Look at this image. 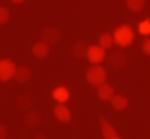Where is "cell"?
<instances>
[{
    "label": "cell",
    "instance_id": "9c48e42d",
    "mask_svg": "<svg viewBox=\"0 0 150 139\" xmlns=\"http://www.w3.org/2000/svg\"><path fill=\"white\" fill-rule=\"evenodd\" d=\"M113 95H115V88H113L111 85L104 83V85L97 86V97H99L101 100H111Z\"/></svg>",
    "mask_w": 150,
    "mask_h": 139
},
{
    "label": "cell",
    "instance_id": "7c38bea8",
    "mask_svg": "<svg viewBox=\"0 0 150 139\" xmlns=\"http://www.w3.org/2000/svg\"><path fill=\"white\" fill-rule=\"evenodd\" d=\"M87 53H88V44L83 41H78L72 46V56L74 58H87Z\"/></svg>",
    "mask_w": 150,
    "mask_h": 139
},
{
    "label": "cell",
    "instance_id": "3957f363",
    "mask_svg": "<svg viewBox=\"0 0 150 139\" xmlns=\"http://www.w3.org/2000/svg\"><path fill=\"white\" fill-rule=\"evenodd\" d=\"M16 63L13 62V60H9V58H2L0 60V81L2 83H7L9 79H13L14 78V74H16Z\"/></svg>",
    "mask_w": 150,
    "mask_h": 139
},
{
    "label": "cell",
    "instance_id": "484cf974",
    "mask_svg": "<svg viewBox=\"0 0 150 139\" xmlns=\"http://www.w3.org/2000/svg\"><path fill=\"white\" fill-rule=\"evenodd\" d=\"M115 139H122V137H118V135H117V137H115Z\"/></svg>",
    "mask_w": 150,
    "mask_h": 139
},
{
    "label": "cell",
    "instance_id": "6da1fadb",
    "mask_svg": "<svg viewBox=\"0 0 150 139\" xmlns=\"http://www.w3.org/2000/svg\"><path fill=\"white\" fill-rule=\"evenodd\" d=\"M106 78H108V72H106V69L101 67V65H92L88 71H87V81L92 86L104 85L106 83Z\"/></svg>",
    "mask_w": 150,
    "mask_h": 139
},
{
    "label": "cell",
    "instance_id": "44dd1931",
    "mask_svg": "<svg viewBox=\"0 0 150 139\" xmlns=\"http://www.w3.org/2000/svg\"><path fill=\"white\" fill-rule=\"evenodd\" d=\"M141 49H143V53H145V55H150V37H146V39L143 41Z\"/></svg>",
    "mask_w": 150,
    "mask_h": 139
},
{
    "label": "cell",
    "instance_id": "9a60e30c",
    "mask_svg": "<svg viewBox=\"0 0 150 139\" xmlns=\"http://www.w3.org/2000/svg\"><path fill=\"white\" fill-rule=\"evenodd\" d=\"M110 102H111V106H113L115 111H122V109H125V107L129 106V100H127V97H124V95H113V99H111Z\"/></svg>",
    "mask_w": 150,
    "mask_h": 139
},
{
    "label": "cell",
    "instance_id": "d6986e66",
    "mask_svg": "<svg viewBox=\"0 0 150 139\" xmlns=\"http://www.w3.org/2000/svg\"><path fill=\"white\" fill-rule=\"evenodd\" d=\"M138 30H139V34L141 35H150V20H143L141 23H139V27H138Z\"/></svg>",
    "mask_w": 150,
    "mask_h": 139
},
{
    "label": "cell",
    "instance_id": "30bf717a",
    "mask_svg": "<svg viewBox=\"0 0 150 139\" xmlns=\"http://www.w3.org/2000/svg\"><path fill=\"white\" fill-rule=\"evenodd\" d=\"M30 78H32V69H30V67H27V65H21V67H18V69H16L14 79H16L18 83H27Z\"/></svg>",
    "mask_w": 150,
    "mask_h": 139
},
{
    "label": "cell",
    "instance_id": "ba28073f",
    "mask_svg": "<svg viewBox=\"0 0 150 139\" xmlns=\"http://www.w3.org/2000/svg\"><path fill=\"white\" fill-rule=\"evenodd\" d=\"M53 114H55V118H57L58 121H62V123H69L71 118H72V116H71V111L67 109L65 104H58V106H55Z\"/></svg>",
    "mask_w": 150,
    "mask_h": 139
},
{
    "label": "cell",
    "instance_id": "8fae6325",
    "mask_svg": "<svg viewBox=\"0 0 150 139\" xmlns=\"http://www.w3.org/2000/svg\"><path fill=\"white\" fill-rule=\"evenodd\" d=\"M32 53H34V56L35 58H46L48 55H50V46L46 44V42H35L34 46H32Z\"/></svg>",
    "mask_w": 150,
    "mask_h": 139
},
{
    "label": "cell",
    "instance_id": "7a4b0ae2",
    "mask_svg": "<svg viewBox=\"0 0 150 139\" xmlns=\"http://www.w3.org/2000/svg\"><path fill=\"white\" fill-rule=\"evenodd\" d=\"M113 39H115V44H118L120 48H125V46H129L132 42L134 32H132V28L129 25H122L113 32Z\"/></svg>",
    "mask_w": 150,
    "mask_h": 139
},
{
    "label": "cell",
    "instance_id": "8992f818",
    "mask_svg": "<svg viewBox=\"0 0 150 139\" xmlns=\"http://www.w3.org/2000/svg\"><path fill=\"white\" fill-rule=\"evenodd\" d=\"M60 37H62L60 30H58V28H53V27L44 28V30H42V34H41V41H42V42H46L48 46L57 44V42L60 41Z\"/></svg>",
    "mask_w": 150,
    "mask_h": 139
},
{
    "label": "cell",
    "instance_id": "4fadbf2b",
    "mask_svg": "<svg viewBox=\"0 0 150 139\" xmlns=\"http://www.w3.org/2000/svg\"><path fill=\"white\" fill-rule=\"evenodd\" d=\"M51 95H53V99H55L57 102H60V104H65V102L69 100V97H71V93H69V90H67L65 86H57Z\"/></svg>",
    "mask_w": 150,
    "mask_h": 139
},
{
    "label": "cell",
    "instance_id": "ffe728a7",
    "mask_svg": "<svg viewBox=\"0 0 150 139\" xmlns=\"http://www.w3.org/2000/svg\"><path fill=\"white\" fill-rule=\"evenodd\" d=\"M9 21V9L0 6V25H6Z\"/></svg>",
    "mask_w": 150,
    "mask_h": 139
},
{
    "label": "cell",
    "instance_id": "cb8c5ba5",
    "mask_svg": "<svg viewBox=\"0 0 150 139\" xmlns=\"http://www.w3.org/2000/svg\"><path fill=\"white\" fill-rule=\"evenodd\" d=\"M14 4H21V2H25V0H13Z\"/></svg>",
    "mask_w": 150,
    "mask_h": 139
},
{
    "label": "cell",
    "instance_id": "ac0fdd59",
    "mask_svg": "<svg viewBox=\"0 0 150 139\" xmlns=\"http://www.w3.org/2000/svg\"><path fill=\"white\" fill-rule=\"evenodd\" d=\"M125 4H127V9L131 13H139L145 7V0H127Z\"/></svg>",
    "mask_w": 150,
    "mask_h": 139
},
{
    "label": "cell",
    "instance_id": "2e32d148",
    "mask_svg": "<svg viewBox=\"0 0 150 139\" xmlns=\"http://www.w3.org/2000/svg\"><path fill=\"white\" fill-rule=\"evenodd\" d=\"M16 107L18 109H30L32 107V97L30 95H20L16 99Z\"/></svg>",
    "mask_w": 150,
    "mask_h": 139
},
{
    "label": "cell",
    "instance_id": "603a6c76",
    "mask_svg": "<svg viewBox=\"0 0 150 139\" xmlns=\"http://www.w3.org/2000/svg\"><path fill=\"white\" fill-rule=\"evenodd\" d=\"M34 139H48V137H46V135H44V134H39V135H35V137H34Z\"/></svg>",
    "mask_w": 150,
    "mask_h": 139
},
{
    "label": "cell",
    "instance_id": "7402d4cb",
    "mask_svg": "<svg viewBox=\"0 0 150 139\" xmlns=\"http://www.w3.org/2000/svg\"><path fill=\"white\" fill-rule=\"evenodd\" d=\"M6 137H7V128H6V125L0 123V139H6Z\"/></svg>",
    "mask_w": 150,
    "mask_h": 139
},
{
    "label": "cell",
    "instance_id": "e0dca14e",
    "mask_svg": "<svg viewBox=\"0 0 150 139\" xmlns=\"http://www.w3.org/2000/svg\"><path fill=\"white\" fill-rule=\"evenodd\" d=\"M113 44H115V39H113L111 34H101V35H99V46H101V48L108 49V48H111Z\"/></svg>",
    "mask_w": 150,
    "mask_h": 139
},
{
    "label": "cell",
    "instance_id": "5bb4252c",
    "mask_svg": "<svg viewBox=\"0 0 150 139\" xmlns=\"http://www.w3.org/2000/svg\"><path fill=\"white\" fill-rule=\"evenodd\" d=\"M23 121H25V125L30 127V128H32V127H37V125L41 123V113H37V111H30V113L25 114Z\"/></svg>",
    "mask_w": 150,
    "mask_h": 139
},
{
    "label": "cell",
    "instance_id": "277c9868",
    "mask_svg": "<svg viewBox=\"0 0 150 139\" xmlns=\"http://www.w3.org/2000/svg\"><path fill=\"white\" fill-rule=\"evenodd\" d=\"M106 60L113 69H124L127 65V55L124 51H111L106 56Z\"/></svg>",
    "mask_w": 150,
    "mask_h": 139
},
{
    "label": "cell",
    "instance_id": "5b68a950",
    "mask_svg": "<svg viewBox=\"0 0 150 139\" xmlns=\"http://www.w3.org/2000/svg\"><path fill=\"white\" fill-rule=\"evenodd\" d=\"M87 58H88V62H90V63L99 65V63L106 58V49H104V48H101L99 44H97V46H88Z\"/></svg>",
    "mask_w": 150,
    "mask_h": 139
},
{
    "label": "cell",
    "instance_id": "d4e9b609",
    "mask_svg": "<svg viewBox=\"0 0 150 139\" xmlns=\"http://www.w3.org/2000/svg\"><path fill=\"white\" fill-rule=\"evenodd\" d=\"M20 139H28V137H27V134H23V135H21Z\"/></svg>",
    "mask_w": 150,
    "mask_h": 139
},
{
    "label": "cell",
    "instance_id": "52a82bcc",
    "mask_svg": "<svg viewBox=\"0 0 150 139\" xmlns=\"http://www.w3.org/2000/svg\"><path fill=\"white\" fill-rule=\"evenodd\" d=\"M99 123H101V134H103V139H115V137L118 135L117 130H115V127H113L104 116L99 118Z\"/></svg>",
    "mask_w": 150,
    "mask_h": 139
}]
</instances>
